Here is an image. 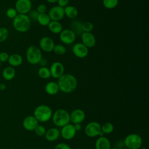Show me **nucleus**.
<instances>
[{
    "label": "nucleus",
    "instance_id": "obj_1",
    "mask_svg": "<svg viewBox=\"0 0 149 149\" xmlns=\"http://www.w3.org/2000/svg\"><path fill=\"white\" fill-rule=\"evenodd\" d=\"M57 83L59 90L65 93H70L74 91L77 86L76 78L70 73H64L58 79Z\"/></svg>",
    "mask_w": 149,
    "mask_h": 149
},
{
    "label": "nucleus",
    "instance_id": "obj_2",
    "mask_svg": "<svg viewBox=\"0 0 149 149\" xmlns=\"http://www.w3.org/2000/svg\"><path fill=\"white\" fill-rule=\"evenodd\" d=\"M31 26V20L27 15L17 14L13 19V26L18 32L25 33L27 31Z\"/></svg>",
    "mask_w": 149,
    "mask_h": 149
},
{
    "label": "nucleus",
    "instance_id": "obj_3",
    "mask_svg": "<svg viewBox=\"0 0 149 149\" xmlns=\"http://www.w3.org/2000/svg\"><path fill=\"white\" fill-rule=\"evenodd\" d=\"M33 116L38 121L46 122L52 118V109L46 105H38L35 108Z\"/></svg>",
    "mask_w": 149,
    "mask_h": 149
},
{
    "label": "nucleus",
    "instance_id": "obj_4",
    "mask_svg": "<svg viewBox=\"0 0 149 149\" xmlns=\"http://www.w3.org/2000/svg\"><path fill=\"white\" fill-rule=\"evenodd\" d=\"M52 121L55 125L58 127H63L70 122V114L63 109H59L54 112L52 116Z\"/></svg>",
    "mask_w": 149,
    "mask_h": 149
},
{
    "label": "nucleus",
    "instance_id": "obj_5",
    "mask_svg": "<svg viewBox=\"0 0 149 149\" xmlns=\"http://www.w3.org/2000/svg\"><path fill=\"white\" fill-rule=\"evenodd\" d=\"M26 57L28 62L31 65H37L42 58L41 50L37 46L31 45L26 50Z\"/></svg>",
    "mask_w": 149,
    "mask_h": 149
},
{
    "label": "nucleus",
    "instance_id": "obj_6",
    "mask_svg": "<svg viewBox=\"0 0 149 149\" xmlns=\"http://www.w3.org/2000/svg\"><path fill=\"white\" fill-rule=\"evenodd\" d=\"M126 147L130 149H139L142 145V139L137 134H128L123 140Z\"/></svg>",
    "mask_w": 149,
    "mask_h": 149
},
{
    "label": "nucleus",
    "instance_id": "obj_7",
    "mask_svg": "<svg viewBox=\"0 0 149 149\" xmlns=\"http://www.w3.org/2000/svg\"><path fill=\"white\" fill-rule=\"evenodd\" d=\"M59 39L64 44H72L76 40V34L71 29H63L59 34Z\"/></svg>",
    "mask_w": 149,
    "mask_h": 149
},
{
    "label": "nucleus",
    "instance_id": "obj_8",
    "mask_svg": "<svg viewBox=\"0 0 149 149\" xmlns=\"http://www.w3.org/2000/svg\"><path fill=\"white\" fill-rule=\"evenodd\" d=\"M101 125L97 122H90L85 127V133L89 137H96L101 131Z\"/></svg>",
    "mask_w": 149,
    "mask_h": 149
},
{
    "label": "nucleus",
    "instance_id": "obj_9",
    "mask_svg": "<svg viewBox=\"0 0 149 149\" xmlns=\"http://www.w3.org/2000/svg\"><path fill=\"white\" fill-rule=\"evenodd\" d=\"M52 21H60L65 17L64 8L58 5L52 7L47 13Z\"/></svg>",
    "mask_w": 149,
    "mask_h": 149
},
{
    "label": "nucleus",
    "instance_id": "obj_10",
    "mask_svg": "<svg viewBox=\"0 0 149 149\" xmlns=\"http://www.w3.org/2000/svg\"><path fill=\"white\" fill-rule=\"evenodd\" d=\"M32 3L29 0H17L15 3V9L19 14L29 13L31 9Z\"/></svg>",
    "mask_w": 149,
    "mask_h": 149
},
{
    "label": "nucleus",
    "instance_id": "obj_11",
    "mask_svg": "<svg viewBox=\"0 0 149 149\" xmlns=\"http://www.w3.org/2000/svg\"><path fill=\"white\" fill-rule=\"evenodd\" d=\"M49 69L51 73V76L55 79H59L65 72L63 65L58 61L53 62Z\"/></svg>",
    "mask_w": 149,
    "mask_h": 149
},
{
    "label": "nucleus",
    "instance_id": "obj_12",
    "mask_svg": "<svg viewBox=\"0 0 149 149\" xmlns=\"http://www.w3.org/2000/svg\"><path fill=\"white\" fill-rule=\"evenodd\" d=\"M55 45L52 38L47 36L42 37L39 42L40 49L45 52H52Z\"/></svg>",
    "mask_w": 149,
    "mask_h": 149
},
{
    "label": "nucleus",
    "instance_id": "obj_13",
    "mask_svg": "<svg viewBox=\"0 0 149 149\" xmlns=\"http://www.w3.org/2000/svg\"><path fill=\"white\" fill-rule=\"evenodd\" d=\"M72 52L76 57L78 58H84L88 54V48L81 42H77L73 46Z\"/></svg>",
    "mask_w": 149,
    "mask_h": 149
},
{
    "label": "nucleus",
    "instance_id": "obj_14",
    "mask_svg": "<svg viewBox=\"0 0 149 149\" xmlns=\"http://www.w3.org/2000/svg\"><path fill=\"white\" fill-rule=\"evenodd\" d=\"M76 131L74 129V125L72 124L68 123L64 126L62 127L60 134L62 137L67 140L72 139L76 135Z\"/></svg>",
    "mask_w": 149,
    "mask_h": 149
},
{
    "label": "nucleus",
    "instance_id": "obj_15",
    "mask_svg": "<svg viewBox=\"0 0 149 149\" xmlns=\"http://www.w3.org/2000/svg\"><path fill=\"white\" fill-rule=\"evenodd\" d=\"M81 43L88 48H93L96 44V38L91 32H83L81 34Z\"/></svg>",
    "mask_w": 149,
    "mask_h": 149
},
{
    "label": "nucleus",
    "instance_id": "obj_16",
    "mask_svg": "<svg viewBox=\"0 0 149 149\" xmlns=\"http://www.w3.org/2000/svg\"><path fill=\"white\" fill-rule=\"evenodd\" d=\"M85 112L80 109H76L70 114V120L74 124L81 123L85 119Z\"/></svg>",
    "mask_w": 149,
    "mask_h": 149
},
{
    "label": "nucleus",
    "instance_id": "obj_17",
    "mask_svg": "<svg viewBox=\"0 0 149 149\" xmlns=\"http://www.w3.org/2000/svg\"><path fill=\"white\" fill-rule=\"evenodd\" d=\"M38 125V121L34 116H27L24 119L23 121V127L28 131L34 130Z\"/></svg>",
    "mask_w": 149,
    "mask_h": 149
},
{
    "label": "nucleus",
    "instance_id": "obj_18",
    "mask_svg": "<svg viewBox=\"0 0 149 149\" xmlns=\"http://www.w3.org/2000/svg\"><path fill=\"white\" fill-rule=\"evenodd\" d=\"M60 136V131L56 127H52L46 130L44 135L45 139L48 141H54Z\"/></svg>",
    "mask_w": 149,
    "mask_h": 149
},
{
    "label": "nucleus",
    "instance_id": "obj_19",
    "mask_svg": "<svg viewBox=\"0 0 149 149\" xmlns=\"http://www.w3.org/2000/svg\"><path fill=\"white\" fill-rule=\"evenodd\" d=\"M95 149H110L111 143L109 140L104 136L98 138L95 143Z\"/></svg>",
    "mask_w": 149,
    "mask_h": 149
},
{
    "label": "nucleus",
    "instance_id": "obj_20",
    "mask_svg": "<svg viewBox=\"0 0 149 149\" xmlns=\"http://www.w3.org/2000/svg\"><path fill=\"white\" fill-rule=\"evenodd\" d=\"M8 62L10 66L17 67L23 63V58L18 54H13L9 55Z\"/></svg>",
    "mask_w": 149,
    "mask_h": 149
},
{
    "label": "nucleus",
    "instance_id": "obj_21",
    "mask_svg": "<svg viewBox=\"0 0 149 149\" xmlns=\"http://www.w3.org/2000/svg\"><path fill=\"white\" fill-rule=\"evenodd\" d=\"M45 91L48 94L51 95L56 94L59 91L58 83L55 81H49L47 83L45 86Z\"/></svg>",
    "mask_w": 149,
    "mask_h": 149
},
{
    "label": "nucleus",
    "instance_id": "obj_22",
    "mask_svg": "<svg viewBox=\"0 0 149 149\" xmlns=\"http://www.w3.org/2000/svg\"><path fill=\"white\" fill-rule=\"evenodd\" d=\"M49 30L53 34H59L63 30V26L59 21H51L48 25Z\"/></svg>",
    "mask_w": 149,
    "mask_h": 149
},
{
    "label": "nucleus",
    "instance_id": "obj_23",
    "mask_svg": "<svg viewBox=\"0 0 149 149\" xmlns=\"http://www.w3.org/2000/svg\"><path fill=\"white\" fill-rule=\"evenodd\" d=\"M65 16L69 19H74L78 15L77 9L72 5H68L64 8Z\"/></svg>",
    "mask_w": 149,
    "mask_h": 149
},
{
    "label": "nucleus",
    "instance_id": "obj_24",
    "mask_svg": "<svg viewBox=\"0 0 149 149\" xmlns=\"http://www.w3.org/2000/svg\"><path fill=\"white\" fill-rule=\"evenodd\" d=\"M2 74L4 79L6 80H11L15 77L16 71L14 68L8 66L3 69Z\"/></svg>",
    "mask_w": 149,
    "mask_h": 149
},
{
    "label": "nucleus",
    "instance_id": "obj_25",
    "mask_svg": "<svg viewBox=\"0 0 149 149\" xmlns=\"http://www.w3.org/2000/svg\"><path fill=\"white\" fill-rule=\"evenodd\" d=\"M37 21L42 26H48L51 20L48 15L47 13H45L38 14Z\"/></svg>",
    "mask_w": 149,
    "mask_h": 149
},
{
    "label": "nucleus",
    "instance_id": "obj_26",
    "mask_svg": "<svg viewBox=\"0 0 149 149\" xmlns=\"http://www.w3.org/2000/svg\"><path fill=\"white\" fill-rule=\"evenodd\" d=\"M37 73L39 77L43 79H49L50 77H51L49 69L46 66L41 67L38 69Z\"/></svg>",
    "mask_w": 149,
    "mask_h": 149
},
{
    "label": "nucleus",
    "instance_id": "obj_27",
    "mask_svg": "<svg viewBox=\"0 0 149 149\" xmlns=\"http://www.w3.org/2000/svg\"><path fill=\"white\" fill-rule=\"evenodd\" d=\"M119 3V0H102V5L107 9L115 8Z\"/></svg>",
    "mask_w": 149,
    "mask_h": 149
},
{
    "label": "nucleus",
    "instance_id": "obj_28",
    "mask_svg": "<svg viewBox=\"0 0 149 149\" xmlns=\"http://www.w3.org/2000/svg\"><path fill=\"white\" fill-rule=\"evenodd\" d=\"M72 26V30H73L74 31V33H75V34H81L83 33V31L81 29V26H82V23L78 21V20H75L74 22H73L71 24Z\"/></svg>",
    "mask_w": 149,
    "mask_h": 149
},
{
    "label": "nucleus",
    "instance_id": "obj_29",
    "mask_svg": "<svg viewBox=\"0 0 149 149\" xmlns=\"http://www.w3.org/2000/svg\"><path fill=\"white\" fill-rule=\"evenodd\" d=\"M114 129L113 125L110 122H106L101 126V130L104 134H110Z\"/></svg>",
    "mask_w": 149,
    "mask_h": 149
},
{
    "label": "nucleus",
    "instance_id": "obj_30",
    "mask_svg": "<svg viewBox=\"0 0 149 149\" xmlns=\"http://www.w3.org/2000/svg\"><path fill=\"white\" fill-rule=\"evenodd\" d=\"M53 52L56 55H62L65 54V52H66V49L64 45L61 44H56L54 46Z\"/></svg>",
    "mask_w": 149,
    "mask_h": 149
},
{
    "label": "nucleus",
    "instance_id": "obj_31",
    "mask_svg": "<svg viewBox=\"0 0 149 149\" xmlns=\"http://www.w3.org/2000/svg\"><path fill=\"white\" fill-rule=\"evenodd\" d=\"M94 29V24L91 22H85L82 23L81 29L83 32H91Z\"/></svg>",
    "mask_w": 149,
    "mask_h": 149
},
{
    "label": "nucleus",
    "instance_id": "obj_32",
    "mask_svg": "<svg viewBox=\"0 0 149 149\" xmlns=\"http://www.w3.org/2000/svg\"><path fill=\"white\" fill-rule=\"evenodd\" d=\"M9 31L4 27H0V42L5 41L8 37Z\"/></svg>",
    "mask_w": 149,
    "mask_h": 149
},
{
    "label": "nucleus",
    "instance_id": "obj_33",
    "mask_svg": "<svg viewBox=\"0 0 149 149\" xmlns=\"http://www.w3.org/2000/svg\"><path fill=\"white\" fill-rule=\"evenodd\" d=\"M34 131L36 134L37 136L41 137V136H44L45 135L46 132V129L43 126L38 125L34 129Z\"/></svg>",
    "mask_w": 149,
    "mask_h": 149
},
{
    "label": "nucleus",
    "instance_id": "obj_34",
    "mask_svg": "<svg viewBox=\"0 0 149 149\" xmlns=\"http://www.w3.org/2000/svg\"><path fill=\"white\" fill-rule=\"evenodd\" d=\"M6 14V16L8 17L13 19L17 16V12L16 11L15 8H10L7 9Z\"/></svg>",
    "mask_w": 149,
    "mask_h": 149
},
{
    "label": "nucleus",
    "instance_id": "obj_35",
    "mask_svg": "<svg viewBox=\"0 0 149 149\" xmlns=\"http://www.w3.org/2000/svg\"><path fill=\"white\" fill-rule=\"evenodd\" d=\"M36 10L37 11V12L40 14V13H47V7L45 4H40L39 5H38V6L37 7V9Z\"/></svg>",
    "mask_w": 149,
    "mask_h": 149
},
{
    "label": "nucleus",
    "instance_id": "obj_36",
    "mask_svg": "<svg viewBox=\"0 0 149 149\" xmlns=\"http://www.w3.org/2000/svg\"><path fill=\"white\" fill-rule=\"evenodd\" d=\"M38 14L39 13L37 12V11L36 10H30L29 12V15L28 16L29 17L30 20L32 19L34 20H37Z\"/></svg>",
    "mask_w": 149,
    "mask_h": 149
},
{
    "label": "nucleus",
    "instance_id": "obj_37",
    "mask_svg": "<svg viewBox=\"0 0 149 149\" xmlns=\"http://www.w3.org/2000/svg\"><path fill=\"white\" fill-rule=\"evenodd\" d=\"M54 149H72V148L68 144L64 143H61L56 144Z\"/></svg>",
    "mask_w": 149,
    "mask_h": 149
},
{
    "label": "nucleus",
    "instance_id": "obj_38",
    "mask_svg": "<svg viewBox=\"0 0 149 149\" xmlns=\"http://www.w3.org/2000/svg\"><path fill=\"white\" fill-rule=\"evenodd\" d=\"M9 54L6 52H2L0 53V61L1 62H5L8 61L9 58Z\"/></svg>",
    "mask_w": 149,
    "mask_h": 149
},
{
    "label": "nucleus",
    "instance_id": "obj_39",
    "mask_svg": "<svg viewBox=\"0 0 149 149\" xmlns=\"http://www.w3.org/2000/svg\"><path fill=\"white\" fill-rule=\"evenodd\" d=\"M58 3V5L62 7V8H65L66 6H68L69 2V0H57Z\"/></svg>",
    "mask_w": 149,
    "mask_h": 149
},
{
    "label": "nucleus",
    "instance_id": "obj_40",
    "mask_svg": "<svg viewBox=\"0 0 149 149\" xmlns=\"http://www.w3.org/2000/svg\"><path fill=\"white\" fill-rule=\"evenodd\" d=\"M124 146H125L124 141H121V140H119V141H118L116 143L115 147H116V148H117L118 149H123V148H123Z\"/></svg>",
    "mask_w": 149,
    "mask_h": 149
},
{
    "label": "nucleus",
    "instance_id": "obj_41",
    "mask_svg": "<svg viewBox=\"0 0 149 149\" xmlns=\"http://www.w3.org/2000/svg\"><path fill=\"white\" fill-rule=\"evenodd\" d=\"M74 129L76 130V131H79L81 129V125L80 123H76L74 125Z\"/></svg>",
    "mask_w": 149,
    "mask_h": 149
},
{
    "label": "nucleus",
    "instance_id": "obj_42",
    "mask_svg": "<svg viewBox=\"0 0 149 149\" xmlns=\"http://www.w3.org/2000/svg\"><path fill=\"white\" fill-rule=\"evenodd\" d=\"M6 86L5 84L4 83H1L0 84V90L1 91H3L6 89Z\"/></svg>",
    "mask_w": 149,
    "mask_h": 149
},
{
    "label": "nucleus",
    "instance_id": "obj_43",
    "mask_svg": "<svg viewBox=\"0 0 149 149\" xmlns=\"http://www.w3.org/2000/svg\"><path fill=\"white\" fill-rule=\"evenodd\" d=\"M46 1L50 3H54L57 2V0H46Z\"/></svg>",
    "mask_w": 149,
    "mask_h": 149
},
{
    "label": "nucleus",
    "instance_id": "obj_44",
    "mask_svg": "<svg viewBox=\"0 0 149 149\" xmlns=\"http://www.w3.org/2000/svg\"><path fill=\"white\" fill-rule=\"evenodd\" d=\"M105 134L101 130L100 131V132L99 133V134H98V136H100V137H102V136H104V135Z\"/></svg>",
    "mask_w": 149,
    "mask_h": 149
},
{
    "label": "nucleus",
    "instance_id": "obj_45",
    "mask_svg": "<svg viewBox=\"0 0 149 149\" xmlns=\"http://www.w3.org/2000/svg\"><path fill=\"white\" fill-rule=\"evenodd\" d=\"M110 149H118V148H117L116 147H113V148H111Z\"/></svg>",
    "mask_w": 149,
    "mask_h": 149
},
{
    "label": "nucleus",
    "instance_id": "obj_46",
    "mask_svg": "<svg viewBox=\"0 0 149 149\" xmlns=\"http://www.w3.org/2000/svg\"><path fill=\"white\" fill-rule=\"evenodd\" d=\"M123 149H130V148H127V147H125V148H123Z\"/></svg>",
    "mask_w": 149,
    "mask_h": 149
},
{
    "label": "nucleus",
    "instance_id": "obj_47",
    "mask_svg": "<svg viewBox=\"0 0 149 149\" xmlns=\"http://www.w3.org/2000/svg\"><path fill=\"white\" fill-rule=\"evenodd\" d=\"M1 62L0 61V68H1Z\"/></svg>",
    "mask_w": 149,
    "mask_h": 149
},
{
    "label": "nucleus",
    "instance_id": "obj_48",
    "mask_svg": "<svg viewBox=\"0 0 149 149\" xmlns=\"http://www.w3.org/2000/svg\"><path fill=\"white\" fill-rule=\"evenodd\" d=\"M141 149H146V148H144V147H143V148H142Z\"/></svg>",
    "mask_w": 149,
    "mask_h": 149
},
{
    "label": "nucleus",
    "instance_id": "obj_49",
    "mask_svg": "<svg viewBox=\"0 0 149 149\" xmlns=\"http://www.w3.org/2000/svg\"><path fill=\"white\" fill-rule=\"evenodd\" d=\"M29 1H31H31H34V0H29Z\"/></svg>",
    "mask_w": 149,
    "mask_h": 149
},
{
    "label": "nucleus",
    "instance_id": "obj_50",
    "mask_svg": "<svg viewBox=\"0 0 149 149\" xmlns=\"http://www.w3.org/2000/svg\"><path fill=\"white\" fill-rule=\"evenodd\" d=\"M75 149H79V148H75Z\"/></svg>",
    "mask_w": 149,
    "mask_h": 149
}]
</instances>
